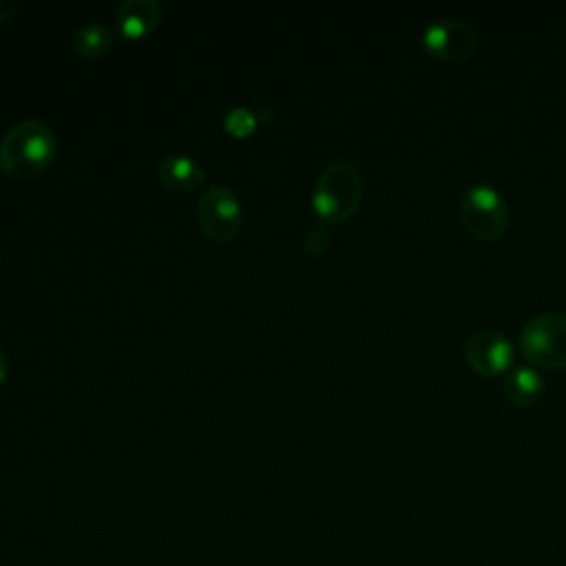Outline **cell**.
Returning a JSON list of instances; mask_svg holds the SVG:
<instances>
[{
  "label": "cell",
  "instance_id": "8fae6325",
  "mask_svg": "<svg viewBox=\"0 0 566 566\" xmlns=\"http://www.w3.org/2000/svg\"><path fill=\"white\" fill-rule=\"evenodd\" d=\"M113 31L102 22H86L73 33V51L84 60L102 57L113 44Z\"/></svg>",
  "mask_w": 566,
  "mask_h": 566
},
{
  "label": "cell",
  "instance_id": "8992f818",
  "mask_svg": "<svg viewBox=\"0 0 566 566\" xmlns=\"http://www.w3.org/2000/svg\"><path fill=\"white\" fill-rule=\"evenodd\" d=\"M422 44L440 60L460 62L478 49V33L462 18H436L422 29Z\"/></svg>",
  "mask_w": 566,
  "mask_h": 566
},
{
  "label": "cell",
  "instance_id": "9c48e42d",
  "mask_svg": "<svg viewBox=\"0 0 566 566\" xmlns=\"http://www.w3.org/2000/svg\"><path fill=\"white\" fill-rule=\"evenodd\" d=\"M159 179L175 192H190L203 184L206 170L188 155H168L159 164Z\"/></svg>",
  "mask_w": 566,
  "mask_h": 566
},
{
  "label": "cell",
  "instance_id": "ba28073f",
  "mask_svg": "<svg viewBox=\"0 0 566 566\" xmlns=\"http://www.w3.org/2000/svg\"><path fill=\"white\" fill-rule=\"evenodd\" d=\"M161 20V4L157 0H124L115 11L117 29L124 38L137 40L155 31Z\"/></svg>",
  "mask_w": 566,
  "mask_h": 566
},
{
  "label": "cell",
  "instance_id": "7a4b0ae2",
  "mask_svg": "<svg viewBox=\"0 0 566 566\" xmlns=\"http://www.w3.org/2000/svg\"><path fill=\"white\" fill-rule=\"evenodd\" d=\"M363 197V175L352 159L329 161L312 188V208L323 223L349 219Z\"/></svg>",
  "mask_w": 566,
  "mask_h": 566
},
{
  "label": "cell",
  "instance_id": "4fadbf2b",
  "mask_svg": "<svg viewBox=\"0 0 566 566\" xmlns=\"http://www.w3.org/2000/svg\"><path fill=\"white\" fill-rule=\"evenodd\" d=\"M329 245V232H327V226L323 221L314 223L307 228L305 237H303V248L310 256H321Z\"/></svg>",
  "mask_w": 566,
  "mask_h": 566
},
{
  "label": "cell",
  "instance_id": "52a82bcc",
  "mask_svg": "<svg viewBox=\"0 0 566 566\" xmlns=\"http://www.w3.org/2000/svg\"><path fill=\"white\" fill-rule=\"evenodd\" d=\"M464 358L480 374H497L511 365L513 345L500 329L482 327L464 340Z\"/></svg>",
  "mask_w": 566,
  "mask_h": 566
},
{
  "label": "cell",
  "instance_id": "3957f363",
  "mask_svg": "<svg viewBox=\"0 0 566 566\" xmlns=\"http://www.w3.org/2000/svg\"><path fill=\"white\" fill-rule=\"evenodd\" d=\"M524 356L542 367H566V312L546 310L531 316L520 332Z\"/></svg>",
  "mask_w": 566,
  "mask_h": 566
},
{
  "label": "cell",
  "instance_id": "5b68a950",
  "mask_svg": "<svg viewBox=\"0 0 566 566\" xmlns=\"http://www.w3.org/2000/svg\"><path fill=\"white\" fill-rule=\"evenodd\" d=\"M197 221L212 241H230L241 228V201L228 186L212 184L197 201Z\"/></svg>",
  "mask_w": 566,
  "mask_h": 566
},
{
  "label": "cell",
  "instance_id": "5bb4252c",
  "mask_svg": "<svg viewBox=\"0 0 566 566\" xmlns=\"http://www.w3.org/2000/svg\"><path fill=\"white\" fill-rule=\"evenodd\" d=\"M20 4H22L20 0H0V22L11 20L20 9Z\"/></svg>",
  "mask_w": 566,
  "mask_h": 566
},
{
  "label": "cell",
  "instance_id": "30bf717a",
  "mask_svg": "<svg viewBox=\"0 0 566 566\" xmlns=\"http://www.w3.org/2000/svg\"><path fill=\"white\" fill-rule=\"evenodd\" d=\"M506 398L517 407H533L544 394V378L526 365L511 367L502 380Z\"/></svg>",
  "mask_w": 566,
  "mask_h": 566
},
{
  "label": "cell",
  "instance_id": "9a60e30c",
  "mask_svg": "<svg viewBox=\"0 0 566 566\" xmlns=\"http://www.w3.org/2000/svg\"><path fill=\"white\" fill-rule=\"evenodd\" d=\"M7 376H9V358H7V354L0 349V382H4Z\"/></svg>",
  "mask_w": 566,
  "mask_h": 566
},
{
  "label": "cell",
  "instance_id": "277c9868",
  "mask_svg": "<svg viewBox=\"0 0 566 566\" xmlns=\"http://www.w3.org/2000/svg\"><path fill=\"white\" fill-rule=\"evenodd\" d=\"M511 212L504 195L491 184H473L460 197V221L484 241L497 239L509 226Z\"/></svg>",
  "mask_w": 566,
  "mask_h": 566
},
{
  "label": "cell",
  "instance_id": "7c38bea8",
  "mask_svg": "<svg viewBox=\"0 0 566 566\" xmlns=\"http://www.w3.org/2000/svg\"><path fill=\"white\" fill-rule=\"evenodd\" d=\"M223 126L234 137H248L256 128V115L250 108H245V106H234V108H230L226 113Z\"/></svg>",
  "mask_w": 566,
  "mask_h": 566
},
{
  "label": "cell",
  "instance_id": "6da1fadb",
  "mask_svg": "<svg viewBox=\"0 0 566 566\" xmlns=\"http://www.w3.org/2000/svg\"><path fill=\"white\" fill-rule=\"evenodd\" d=\"M57 153V139L42 119H22L0 139V168L18 179L42 172Z\"/></svg>",
  "mask_w": 566,
  "mask_h": 566
}]
</instances>
